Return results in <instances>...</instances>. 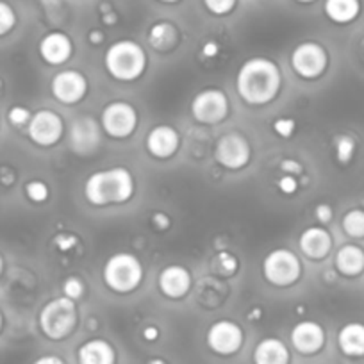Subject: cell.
Listing matches in <instances>:
<instances>
[{
	"label": "cell",
	"instance_id": "23",
	"mask_svg": "<svg viewBox=\"0 0 364 364\" xmlns=\"http://www.w3.org/2000/svg\"><path fill=\"white\" fill-rule=\"evenodd\" d=\"M336 268L343 275H359L364 269V252L355 245H345L336 255Z\"/></svg>",
	"mask_w": 364,
	"mask_h": 364
},
{
	"label": "cell",
	"instance_id": "31",
	"mask_svg": "<svg viewBox=\"0 0 364 364\" xmlns=\"http://www.w3.org/2000/svg\"><path fill=\"white\" fill-rule=\"evenodd\" d=\"M204 4L215 15H227L234 9L236 0H204Z\"/></svg>",
	"mask_w": 364,
	"mask_h": 364
},
{
	"label": "cell",
	"instance_id": "42",
	"mask_svg": "<svg viewBox=\"0 0 364 364\" xmlns=\"http://www.w3.org/2000/svg\"><path fill=\"white\" fill-rule=\"evenodd\" d=\"M157 334H159V332H157L156 327H146L145 331H143V336H145L146 341H154V339L157 338Z\"/></svg>",
	"mask_w": 364,
	"mask_h": 364
},
{
	"label": "cell",
	"instance_id": "3",
	"mask_svg": "<svg viewBox=\"0 0 364 364\" xmlns=\"http://www.w3.org/2000/svg\"><path fill=\"white\" fill-rule=\"evenodd\" d=\"M106 68L114 79L134 80L143 73L146 65L145 50L129 40L117 41L106 52Z\"/></svg>",
	"mask_w": 364,
	"mask_h": 364
},
{
	"label": "cell",
	"instance_id": "20",
	"mask_svg": "<svg viewBox=\"0 0 364 364\" xmlns=\"http://www.w3.org/2000/svg\"><path fill=\"white\" fill-rule=\"evenodd\" d=\"M255 364H288L289 352L282 341L275 338L262 339L254 352Z\"/></svg>",
	"mask_w": 364,
	"mask_h": 364
},
{
	"label": "cell",
	"instance_id": "35",
	"mask_svg": "<svg viewBox=\"0 0 364 364\" xmlns=\"http://www.w3.org/2000/svg\"><path fill=\"white\" fill-rule=\"evenodd\" d=\"M75 243H77V240H75V236H72V234H59V236L54 237V245L63 252H66V250H70L72 247H75Z\"/></svg>",
	"mask_w": 364,
	"mask_h": 364
},
{
	"label": "cell",
	"instance_id": "36",
	"mask_svg": "<svg viewBox=\"0 0 364 364\" xmlns=\"http://www.w3.org/2000/svg\"><path fill=\"white\" fill-rule=\"evenodd\" d=\"M296 186H299V184H296V181L291 177V175H288V177H282L281 181H279V188H281V190L288 195L295 193Z\"/></svg>",
	"mask_w": 364,
	"mask_h": 364
},
{
	"label": "cell",
	"instance_id": "25",
	"mask_svg": "<svg viewBox=\"0 0 364 364\" xmlns=\"http://www.w3.org/2000/svg\"><path fill=\"white\" fill-rule=\"evenodd\" d=\"M175 38H177V33H175L173 26H171V23H164V22L156 23V26H154L149 33L150 45L156 48H159V50H164V48L170 47V45L175 41Z\"/></svg>",
	"mask_w": 364,
	"mask_h": 364
},
{
	"label": "cell",
	"instance_id": "38",
	"mask_svg": "<svg viewBox=\"0 0 364 364\" xmlns=\"http://www.w3.org/2000/svg\"><path fill=\"white\" fill-rule=\"evenodd\" d=\"M281 168L282 170L289 171V173H300V171H302V166H300L299 163H295V161H289V159L282 161Z\"/></svg>",
	"mask_w": 364,
	"mask_h": 364
},
{
	"label": "cell",
	"instance_id": "9",
	"mask_svg": "<svg viewBox=\"0 0 364 364\" xmlns=\"http://www.w3.org/2000/svg\"><path fill=\"white\" fill-rule=\"evenodd\" d=\"M215 157L222 166L229 170H240L250 161V145L236 132L222 136L215 149Z\"/></svg>",
	"mask_w": 364,
	"mask_h": 364
},
{
	"label": "cell",
	"instance_id": "8",
	"mask_svg": "<svg viewBox=\"0 0 364 364\" xmlns=\"http://www.w3.org/2000/svg\"><path fill=\"white\" fill-rule=\"evenodd\" d=\"M138 124L136 109L127 102H113L102 111V127L113 138H127Z\"/></svg>",
	"mask_w": 364,
	"mask_h": 364
},
{
	"label": "cell",
	"instance_id": "6",
	"mask_svg": "<svg viewBox=\"0 0 364 364\" xmlns=\"http://www.w3.org/2000/svg\"><path fill=\"white\" fill-rule=\"evenodd\" d=\"M262 272H264L266 281L272 282L273 286H291L293 282L299 281L302 266L291 250L279 248L264 259Z\"/></svg>",
	"mask_w": 364,
	"mask_h": 364
},
{
	"label": "cell",
	"instance_id": "30",
	"mask_svg": "<svg viewBox=\"0 0 364 364\" xmlns=\"http://www.w3.org/2000/svg\"><path fill=\"white\" fill-rule=\"evenodd\" d=\"M31 118H33V114H31V111L23 106H13L8 113V120L11 122L15 127H23V125L29 124Z\"/></svg>",
	"mask_w": 364,
	"mask_h": 364
},
{
	"label": "cell",
	"instance_id": "40",
	"mask_svg": "<svg viewBox=\"0 0 364 364\" xmlns=\"http://www.w3.org/2000/svg\"><path fill=\"white\" fill-rule=\"evenodd\" d=\"M202 52H204L205 58H215V55L218 54V45H216L215 41H208V43L204 45V48H202Z\"/></svg>",
	"mask_w": 364,
	"mask_h": 364
},
{
	"label": "cell",
	"instance_id": "1",
	"mask_svg": "<svg viewBox=\"0 0 364 364\" xmlns=\"http://www.w3.org/2000/svg\"><path fill=\"white\" fill-rule=\"evenodd\" d=\"M237 93L248 104H266L281 90V72L273 61L264 58L248 59L237 72Z\"/></svg>",
	"mask_w": 364,
	"mask_h": 364
},
{
	"label": "cell",
	"instance_id": "28",
	"mask_svg": "<svg viewBox=\"0 0 364 364\" xmlns=\"http://www.w3.org/2000/svg\"><path fill=\"white\" fill-rule=\"evenodd\" d=\"M353 150H355V143L348 136H339L336 138V156L341 163H348L353 156Z\"/></svg>",
	"mask_w": 364,
	"mask_h": 364
},
{
	"label": "cell",
	"instance_id": "41",
	"mask_svg": "<svg viewBox=\"0 0 364 364\" xmlns=\"http://www.w3.org/2000/svg\"><path fill=\"white\" fill-rule=\"evenodd\" d=\"M34 364H66V363L55 355H45V357H40Z\"/></svg>",
	"mask_w": 364,
	"mask_h": 364
},
{
	"label": "cell",
	"instance_id": "18",
	"mask_svg": "<svg viewBox=\"0 0 364 364\" xmlns=\"http://www.w3.org/2000/svg\"><path fill=\"white\" fill-rule=\"evenodd\" d=\"M40 55L48 65H61L72 55V41L63 33H50L40 41Z\"/></svg>",
	"mask_w": 364,
	"mask_h": 364
},
{
	"label": "cell",
	"instance_id": "19",
	"mask_svg": "<svg viewBox=\"0 0 364 364\" xmlns=\"http://www.w3.org/2000/svg\"><path fill=\"white\" fill-rule=\"evenodd\" d=\"M332 247V237L321 227H311L300 236V248L311 259H321L328 254Z\"/></svg>",
	"mask_w": 364,
	"mask_h": 364
},
{
	"label": "cell",
	"instance_id": "24",
	"mask_svg": "<svg viewBox=\"0 0 364 364\" xmlns=\"http://www.w3.org/2000/svg\"><path fill=\"white\" fill-rule=\"evenodd\" d=\"M360 11L359 0H325V13L336 23H348Z\"/></svg>",
	"mask_w": 364,
	"mask_h": 364
},
{
	"label": "cell",
	"instance_id": "11",
	"mask_svg": "<svg viewBox=\"0 0 364 364\" xmlns=\"http://www.w3.org/2000/svg\"><path fill=\"white\" fill-rule=\"evenodd\" d=\"M291 65L299 75L306 77V79H313L318 77L327 66V52L323 47L318 43H302L293 50L291 54Z\"/></svg>",
	"mask_w": 364,
	"mask_h": 364
},
{
	"label": "cell",
	"instance_id": "10",
	"mask_svg": "<svg viewBox=\"0 0 364 364\" xmlns=\"http://www.w3.org/2000/svg\"><path fill=\"white\" fill-rule=\"evenodd\" d=\"M29 138L40 146H50L59 141L63 136V120L54 111L41 109L33 114L31 122L27 124Z\"/></svg>",
	"mask_w": 364,
	"mask_h": 364
},
{
	"label": "cell",
	"instance_id": "17",
	"mask_svg": "<svg viewBox=\"0 0 364 364\" xmlns=\"http://www.w3.org/2000/svg\"><path fill=\"white\" fill-rule=\"evenodd\" d=\"M191 286V275L182 266H168L159 275V288L170 299H182Z\"/></svg>",
	"mask_w": 364,
	"mask_h": 364
},
{
	"label": "cell",
	"instance_id": "5",
	"mask_svg": "<svg viewBox=\"0 0 364 364\" xmlns=\"http://www.w3.org/2000/svg\"><path fill=\"white\" fill-rule=\"evenodd\" d=\"M143 279V266L134 255L117 254L104 266V281L107 288L118 293H129L139 286Z\"/></svg>",
	"mask_w": 364,
	"mask_h": 364
},
{
	"label": "cell",
	"instance_id": "44",
	"mask_svg": "<svg viewBox=\"0 0 364 364\" xmlns=\"http://www.w3.org/2000/svg\"><path fill=\"white\" fill-rule=\"evenodd\" d=\"M2 272H4V259L0 255V275H2Z\"/></svg>",
	"mask_w": 364,
	"mask_h": 364
},
{
	"label": "cell",
	"instance_id": "43",
	"mask_svg": "<svg viewBox=\"0 0 364 364\" xmlns=\"http://www.w3.org/2000/svg\"><path fill=\"white\" fill-rule=\"evenodd\" d=\"M91 38H93V40H91L93 43H100V41H102V34L100 33H93L91 34Z\"/></svg>",
	"mask_w": 364,
	"mask_h": 364
},
{
	"label": "cell",
	"instance_id": "7",
	"mask_svg": "<svg viewBox=\"0 0 364 364\" xmlns=\"http://www.w3.org/2000/svg\"><path fill=\"white\" fill-rule=\"evenodd\" d=\"M191 113L200 124H218L229 113V100L223 91L204 90L191 102Z\"/></svg>",
	"mask_w": 364,
	"mask_h": 364
},
{
	"label": "cell",
	"instance_id": "47",
	"mask_svg": "<svg viewBox=\"0 0 364 364\" xmlns=\"http://www.w3.org/2000/svg\"><path fill=\"white\" fill-rule=\"evenodd\" d=\"M299 2H302V4H309V2H314V0H299Z\"/></svg>",
	"mask_w": 364,
	"mask_h": 364
},
{
	"label": "cell",
	"instance_id": "39",
	"mask_svg": "<svg viewBox=\"0 0 364 364\" xmlns=\"http://www.w3.org/2000/svg\"><path fill=\"white\" fill-rule=\"evenodd\" d=\"M152 222H154V225H157L159 229H168V227H170V218H168V216H164L163 213H157V215L152 218Z\"/></svg>",
	"mask_w": 364,
	"mask_h": 364
},
{
	"label": "cell",
	"instance_id": "15",
	"mask_svg": "<svg viewBox=\"0 0 364 364\" xmlns=\"http://www.w3.org/2000/svg\"><path fill=\"white\" fill-rule=\"evenodd\" d=\"M325 332L314 321H302L291 331V343L300 353H316L323 346Z\"/></svg>",
	"mask_w": 364,
	"mask_h": 364
},
{
	"label": "cell",
	"instance_id": "4",
	"mask_svg": "<svg viewBox=\"0 0 364 364\" xmlns=\"http://www.w3.org/2000/svg\"><path fill=\"white\" fill-rule=\"evenodd\" d=\"M77 323L75 304L68 296L54 299L41 309L40 327L50 339H63L73 331Z\"/></svg>",
	"mask_w": 364,
	"mask_h": 364
},
{
	"label": "cell",
	"instance_id": "22",
	"mask_svg": "<svg viewBox=\"0 0 364 364\" xmlns=\"http://www.w3.org/2000/svg\"><path fill=\"white\" fill-rule=\"evenodd\" d=\"M339 348L350 357L364 355V325L348 323L339 331Z\"/></svg>",
	"mask_w": 364,
	"mask_h": 364
},
{
	"label": "cell",
	"instance_id": "16",
	"mask_svg": "<svg viewBox=\"0 0 364 364\" xmlns=\"http://www.w3.org/2000/svg\"><path fill=\"white\" fill-rule=\"evenodd\" d=\"M146 149L152 156L159 159L173 156L175 150L178 149V134L175 129L168 125H157L146 136Z\"/></svg>",
	"mask_w": 364,
	"mask_h": 364
},
{
	"label": "cell",
	"instance_id": "13",
	"mask_svg": "<svg viewBox=\"0 0 364 364\" xmlns=\"http://www.w3.org/2000/svg\"><path fill=\"white\" fill-rule=\"evenodd\" d=\"M241 343H243V332L234 321H216L208 332V345L222 355H230V353L237 352Z\"/></svg>",
	"mask_w": 364,
	"mask_h": 364
},
{
	"label": "cell",
	"instance_id": "29",
	"mask_svg": "<svg viewBox=\"0 0 364 364\" xmlns=\"http://www.w3.org/2000/svg\"><path fill=\"white\" fill-rule=\"evenodd\" d=\"M26 195L29 197V200L33 202H45L48 198V188L45 182L41 181H31L27 182V186H26Z\"/></svg>",
	"mask_w": 364,
	"mask_h": 364
},
{
	"label": "cell",
	"instance_id": "12",
	"mask_svg": "<svg viewBox=\"0 0 364 364\" xmlns=\"http://www.w3.org/2000/svg\"><path fill=\"white\" fill-rule=\"evenodd\" d=\"M70 146L79 156H90L100 143V131L97 122L91 117H79L70 124Z\"/></svg>",
	"mask_w": 364,
	"mask_h": 364
},
{
	"label": "cell",
	"instance_id": "33",
	"mask_svg": "<svg viewBox=\"0 0 364 364\" xmlns=\"http://www.w3.org/2000/svg\"><path fill=\"white\" fill-rule=\"evenodd\" d=\"M215 264L218 266L220 272L222 273H234L236 272V266H237V261L236 257H232V255L229 254V252H220L218 257H216Z\"/></svg>",
	"mask_w": 364,
	"mask_h": 364
},
{
	"label": "cell",
	"instance_id": "21",
	"mask_svg": "<svg viewBox=\"0 0 364 364\" xmlns=\"http://www.w3.org/2000/svg\"><path fill=\"white\" fill-rule=\"evenodd\" d=\"M79 364H114V350L102 339H91L79 348Z\"/></svg>",
	"mask_w": 364,
	"mask_h": 364
},
{
	"label": "cell",
	"instance_id": "34",
	"mask_svg": "<svg viewBox=\"0 0 364 364\" xmlns=\"http://www.w3.org/2000/svg\"><path fill=\"white\" fill-rule=\"evenodd\" d=\"M273 129H275V132H277L279 136H282V138H289V136L295 132V122H293L291 118H279V120L273 124Z\"/></svg>",
	"mask_w": 364,
	"mask_h": 364
},
{
	"label": "cell",
	"instance_id": "32",
	"mask_svg": "<svg viewBox=\"0 0 364 364\" xmlns=\"http://www.w3.org/2000/svg\"><path fill=\"white\" fill-rule=\"evenodd\" d=\"M84 291V286L82 282H80V279L77 277H68L65 281V284H63V293H65V296H68V299L75 300L79 299L80 295H82Z\"/></svg>",
	"mask_w": 364,
	"mask_h": 364
},
{
	"label": "cell",
	"instance_id": "27",
	"mask_svg": "<svg viewBox=\"0 0 364 364\" xmlns=\"http://www.w3.org/2000/svg\"><path fill=\"white\" fill-rule=\"evenodd\" d=\"M15 23V9H13L8 2H2V0H0V36H6L8 33H11Z\"/></svg>",
	"mask_w": 364,
	"mask_h": 364
},
{
	"label": "cell",
	"instance_id": "46",
	"mask_svg": "<svg viewBox=\"0 0 364 364\" xmlns=\"http://www.w3.org/2000/svg\"><path fill=\"white\" fill-rule=\"evenodd\" d=\"M161 2H166V4H173V2H178V0H161Z\"/></svg>",
	"mask_w": 364,
	"mask_h": 364
},
{
	"label": "cell",
	"instance_id": "2",
	"mask_svg": "<svg viewBox=\"0 0 364 364\" xmlns=\"http://www.w3.org/2000/svg\"><path fill=\"white\" fill-rule=\"evenodd\" d=\"M134 193V178L125 168H109L97 171L86 181L84 195L93 205L122 204Z\"/></svg>",
	"mask_w": 364,
	"mask_h": 364
},
{
	"label": "cell",
	"instance_id": "26",
	"mask_svg": "<svg viewBox=\"0 0 364 364\" xmlns=\"http://www.w3.org/2000/svg\"><path fill=\"white\" fill-rule=\"evenodd\" d=\"M343 229L350 237H364V211L353 209L343 218Z\"/></svg>",
	"mask_w": 364,
	"mask_h": 364
},
{
	"label": "cell",
	"instance_id": "14",
	"mask_svg": "<svg viewBox=\"0 0 364 364\" xmlns=\"http://www.w3.org/2000/svg\"><path fill=\"white\" fill-rule=\"evenodd\" d=\"M50 87L52 93H54V97L59 102L75 104L86 95L87 82L82 73L75 72V70H65V72H59L52 79Z\"/></svg>",
	"mask_w": 364,
	"mask_h": 364
},
{
	"label": "cell",
	"instance_id": "37",
	"mask_svg": "<svg viewBox=\"0 0 364 364\" xmlns=\"http://www.w3.org/2000/svg\"><path fill=\"white\" fill-rule=\"evenodd\" d=\"M316 218H318V222L327 223L328 220L332 218L331 205H327V204H320V205H318V208H316Z\"/></svg>",
	"mask_w": 364,
	"mask_h": 364
},
{
	"label": "cell",
	"instance_id": "48",
	"mask_svg": "<svg viewBox=\"0 0 364 364\" xmlns=\"http://www.w3.org/2000/svg\"><path fill=\"white\" fill-rule=\"evenodd\" d=\"M0 87H2V80H0Z\"/></svg>",
	"mask_w": 364,
	"mask_h": 364
},
{
	"label": "cell",
	"instance_id": "45",
	"mask_svg": "<svg viewBox=\"0 0 364 364\" xmlns=\"http://www.w3.org/2000/svg\"><path fill=\"white\" fill-rule=\"evenodd\" d=\"M2 327H4V316L0 313V331H2Z\"/></svg>",
	"mask_w": 364,
	"mask_h": 364
}]
</instances>
